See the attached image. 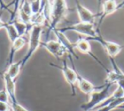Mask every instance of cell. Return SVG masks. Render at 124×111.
<instances>
[{"label":"cell","mask_w":124,"mask_h":111,"mask_svg":"<svg viewBox=\"0 0 124 111\" xmlns=\"http://www.w3.org/2000/svg\"><path fill=\"white\" fill-rule=\"evenodd\" d=\"M54 33L55 36H56L57 38V40H58L59 42H60V44H61L63 46L65 47V48L67 50L68 53H69V56H73L75 58H77V59H78V56L76 54V52H75V45L74 44H71V42L69 41V39H68L66 37V35H65V33H60V31H59L58 29H55L54 30Z\"/></svg>","instance_id":"30bf717a"},{"label":"cell","mask_w":124,"mask_h":111,"mask_svg":"<svg viewBox=\"0 0 124 111\" xmlns=\"http://www.w3.org/2000/svg\"><path fill=\"white\" fill-rule=\"evenodd\" d=\"M41 46L46 49L52 56H54L57 59H60L64 55H66V53H68L67 50L58 40H48L46 42L42 41ZM68 56H69V53H68Z\"/></svg>","instance_id":"9c48e42d"},{"label":"cell","mask_w":124,"mask_h":111,"mask_svg":"<svg viewBox=\"0 0 124 111\" xmlns=\"http://www.w3.org/2000/svg\"><path fill=\"white\" fill-rule=\"evenodd\" d=\"M121 107H122V108H124V104H123V105H122V106H121Z\"/></svg>","instance_id":"7402d4cb"},{"label":"cell","mask_w":124,"mask_h":111,"mask_svg":"<svg viewBox=\"0 0 124 111\" xmlns=\"http://www.w3.org/2000/svg\"><path fill=\"white\" fill-rule=\"evenodd\" d=\"M113 84L105 83L103 87H101L99 90H96L90 94V98L85 103H83L80 108L83 109V111H91L93 110L95 107L99 106L100 103H103L104 102L107 100L110 97V87Z\"/></svg>","instance_id":"7a4b0ae2"},{"label":"cell","mask_w":124,"mask_h":111,"mask_svg":"<svg viewBox=\"0 0 124 111\" xmlns=\"http://www.w3.org/2000/svg\"><path fill=\"white\" fill-rule=\"evenodd\" d=\"M89 40H93V41H97L102 45L104 46V48L105 49L107 54L109 55L110 58H114L116 56H117L120 51L124 48V45H121L119 44H116L115 42L112 41H108V40H105V38L102 37V35L99 34L98 36H96L95 38H88Z\"/></svg>","instance_id":"52a82bcc"},{"label":"cell","mask_w":124,"mask_h":111,"mask_svg":"<svg viewBox=\"0 0 124 111\" xmlns=\"http://www.w3.org/2000/svg\"><path fill=\"white\" fill-rule=\"evenodd\" d=\"M43 26H33L30 31L29 42H28V49L24 57L21 59V67L26 65L28 60L32 56L38 47L41 46L42 44V35H43Z\"/></svg>","instance_id":"3957f363"},{"label":"cell","mask_w":124,"mask_h":111,"mask_svg":"<svg viewBox=\"0 0 124 111\" xmlns=\"http://www.w3.org/2000/svg\"><path fill=\"white\" fill-rule=\"evenodd\" d=\"M123 6H124V1L123 2H121L120 4L114 1V0H106V1H104L103 5H102V11L100 13H99V24L97 28L100 29V24H101L103 20L106 16L116 12L118 9H120Z\"/></svg>","instance_id":"8992f818"},{"label":"cell","mask_w":124,"mask_h":111,"mask_svg":"<svg viewBox=\"0 0 124 111\" xmlns=\"http://www.w3.org/2000/svg\"><path fill=\"white\" fill-rule=\"evenodd\" d=\"M8 95H9V104L12 111H29L18 102L16 93L8 94Z\"/></svg>","instance_id":"9a60e30c"},{"label":"cell","mask_w":124,"mask_h":111,"mask_svg":"<svg viewBox=\"0 0 124 111\" xmlns=\"http://www.w3.org/2000/svg\"><path fill=\"white\" fill-rule=\"evenodd\" d=\"M75 48L78 49L79 51H81L82 53L84 54H89L92 57L94 58L95 56L92 53L91 50V45H90L89 40H88L85 38H79L78 40L74 44Z\"/></svg>","instance_id":"4fadbf2b"},{"label":"cell","mask_w":124,"mask_h":111,"mask_svg":"<svg viewBox=\"0 0 124 111\" xmlns=\"http://www.w3.org/2000/svg\"><path fill=\"white\" fill-rule=\"evenodd\" d=\"M31 3L32 15H36L40 12L42 8V1H30Z\"/></svg>","instance_id":"e0dca14e"},{"label":"cell","mask_w":124,"mask_h":111,"mask_svg":"<svg viewBox=\"0 0 124 111\" xmlns=\"http://www.w3.org/2000/svg\"><path fill=\"white\" fill-rule=\"evenodd\" d=\"M22 69V67H21V60L16 62V63H13L12 64H10L7 68L6 70V73L8 74L10 78H12L13 80H16V77L19 75L21 70Z\"/></svg>","instance_id":"5bb4252c"},{"label":"cell","mask_w":124,"mask_h":111,"mask_svg":"<svg viewBox=\"0 0 124 111\" xmlns=\"http://www.w3.org/2000/svg\"><path fill=\"white\" fill-rule=\"evenodd\" d=\"M77 85L79 87L81 92H83L86 95H90L92 92L97 90V87H95L90 81H88L86 79L82 77L78 73V82H77Z\"/></svg>","instance_id":"7c38bea8"},{"label":"cell","mask_w":124,"mask_h":111,"mask_svg":"<svg viewBox=\"0 0 124 111\" xmlns=\"http://www.w3.org/2000/svg\"><path fill=\"white\" fill-rule=\"evenodd\" d=\"M68 7L66 5V1L57 0V1H50V22L48 28L47 35L45 40L43 42L48 41V37L50 32H53L56 29V27L63 18L67 15Z\"/></svg>","instance_id":"6da1fadb"},{"label":"cell","mask_w":124,"mask_h":111,"mask_svg":"<svg viewBox=\"0 0 124 111\" xmlns=\"http://www.w3.org/2000/svg\"><path fill=\"white\" fill-rule=\"evenodd\" d=\"M60 33H66L68 31H72L76 32V33H79V34L84 35L87 36L88 38H95L100 34V29L95 28L94 24H89V23H83V22H78L75 23L72 25H69V26H66L64 28H57Z\"/></svg>","instance_id":"277c9868"},{"label":"cell","mask_w":124,"mask_h":111,"mask_svg":"<svg viewBox=\"0 0 124 111\" xmlns=\"http://www.w3.org/2000/svg\"><path fill=\"white\" fill-rule=\"evenodd\" d=\"M0 4H2V5L0 6V29H1V28H4V26H5V22H4V21H2L1 16H2L4 9H8V6L4 5V4H3V2H0Z\"/></svg>","instance_id":"d6986e66"},{"label":"cell","mask_w":124,"mask_h":111,"mask_svg":"<svg viewBox=\"0 0 124 111\" xmlns=\"http://www.w3.org/2000/svg\"><path fill=\"white\" fill-rule=\"evenodd\" d=\"M0 102H4L9 103V95H8L5 89L0 91Z\"/></svg>","instance_id":"ac0fdd59"},{"label":"cell","mask_w":124,"mask_h":111,"mask_svg":"<svg viewBox=\"0 0 124 111\" xmlns=\"http://www.w3.org/2000/svg\"><path fill=\"white\" fill-rule=\"evenodd\" d=\"M50 65L58 68V69H60L62 72L66 82L71 86V91H72V96L74 97L76 95V85H77V82H78V71L70 68L68 66L67 63H66V60H63L61 66H59V65L54 64V63H50Z\"/></svg>","instance_id":"5b68a950"},{"label":"cell","mask_w":124,"mask_h":111,"mask_svg":"<svg viewBox=\"0 0 124 111\" xmlns=\"http://www.w3.org/2000/svg\"><path fill=\"white\" fill-rule=\"evenodd\" d=\"M0 111H10V106L7 102H0Z\"/></svg>","instance_id":"ffe728a7"},{"label":"cell","mask_w":124,"mask_h":111,"mask_svg":"<svg viewBox=\"0 0 124 111\" xmlns=\"http://www.w3.org/2000/svg\"><path fill=\"white\" fill-rule=\"evenodd\" d=\"M4 29L7 32L8 37L9 38V41L12 44L13 42L16 39H17L19 38V35H18L17 32H16V28H15L14 25L11 24L9 22H5V26H4Z\"/></svg>","instance_id":"2e32d148"},{"label":"cell","mask_w":124,"mask_h":111,"mask_svg":"<svg viewBox=\"0 0 124 111\" xmlns=\"http://www.w3.org/2000/svg\"><path fill=\"white\" fill-rule=\"evenodd\" d=\"M2 74H3V73H1V72H0V75H1V76H2Z\"/></svg>","instance_id":"44dd1931"},{"label":"cell","mask_w":124,"mask_h":111,"mask_svg":"<svg viewBox=\"0 0 124 111\" xmlns=\"http://www.w3.org/2000/svg\"><path fill=\"white\" fill-rule=\"evenodd\" d=\"M75 6H76V10L78 12V17L80 19V22L95 25L96 20L99 19V13L93 14L89 9H87L85 6H83L79 1L75 2Z\"/></svg>","instance_id":"ba28073f"},{"label":"cell","mask_w":124,"mask_h":111,"mask_svg":"<svg viewBox=\"0 0 124 111\" xmlns=\"http://www.w3.org/2000/svg\"><path fill=\"white\" fill-rule=\"evenodd\" d=\"M26 44V39L24 37H19L17 39H16L11 44L10 51H9V56H8L7 63H6V68H8L9 65L12 64L15 54H16L18 50H21V48H23Z\"/></svg>","instance_id":"8fae6325"}]
</instances>
